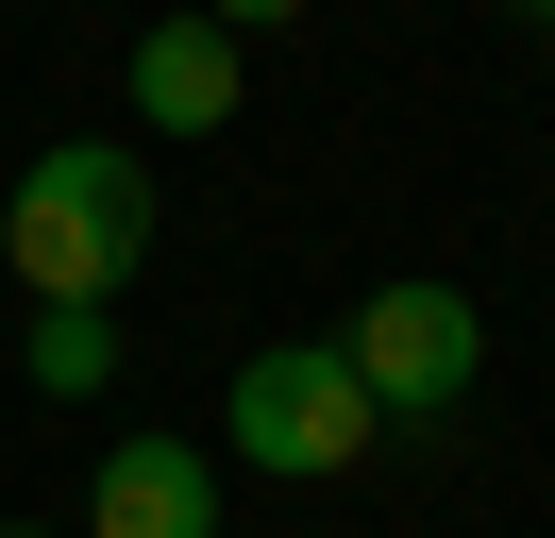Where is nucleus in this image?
Returning <instances> with one entry per match:
<instances>
[{
  "label": "nucleus",
  "mask_w": 555,
  "mask_h": 538,
  "mask_svg": "<svg viewBox=\"0 0 555 538\" xmlns=\"http://www.w3.org/2000/svg\"><path fill=\"white\" fill-rule=\"evenodd\" d=\"M135 253H152V152L135 134H51L0 202V269L35 303H118Z\"/></svg>",
  "instance_id": "nucleus-1"
},
{
  "label": "nucleus",
  "mask_w": 555,
  "mask_h": 538,
  "mask_svg": "<svg viewBox=\"0 0 555 538\" xmlns=\"http://www.w3.org/2000/svg\"><path fill=\"white\" fill-rule=\"evenodd\" d=\"M337 370L371 387V421H454V404L488 387V303L438 286V269H404V286H371L337 320Z\"/></svg>",
  "instance_id": "nucleus-2"
},
{
  "label": "nucleus",
  "mask_w": 555,
  "mask_h": 538,
  "mask_svg": "<svg viewBox=\"0 0 555 538\" xmlns=\"http://www.w3.org/2000/svg\"><path fill=\"white\" fill-rule=\"evenodd\" d=\"M371 387L337 370V336H270V354L236 370V471H270V488H337L353 454H371Z\"/></svg>",
  "instance_id": "nucleus-3"
},
{
  "label": "nucleus",
  "mask_w": 555,
  "mask_h": 538,
  "mask_svg": "<svg viewBox=\"0 0 555 538\" xmlns=\"http://www.w3.org/2000/svg\"><path fill=\"white\" fill-rule=\"evenodd\" d=\"M236 85H253V34H219L203 0L135 34V134H236Z\"/></svg>",
  "instance_id": "nucleus-4"
},
{
  "label": "nucleus",
  "mask_w": 555,
  "mask_h": 538,
  "mask_svg": "<svg viewBox=\"0 0 555 538\" xmlns=\"http://www.w3.org/2000/svg\"><path fill=\"white\" fill-rule=\"evenodd\" d=\"M85 538H219V454L203 437H102Z\"/></svg>",
  "instance_id": "nucleus-5"
},
{
  "label": "nucleus",
  "mask_w": 555,
  "mask_h": 538,
  "mask_svg": "<svg viewBox=\"0 0 555 538\" xmlns=\"http://www.w3.org/2000/svg\"><path fill=\"white\" fill-rule=\"evenodd\" d=\"M17 370H35L51 404H102V387H118V303H35Z\"/></svg>",
  "instance_id": "nucleus-6"
},
{
  "label": "nucleus",
  "mask_w": 555,
  "mask_h": 538,
  "mask_svg": "<svg viewBox=\"0 0 555 538\" xmlns=\"http://www.w3.org/2000/svg\"><path fill=\"white\" fill-rule=\"evenodd\" d=\"M203 17H219V34H270V17H304V0H203Z\"/></svg>",
  "instance_id": "nucleus-7"
},
{
  "label": "nucleus",
  "mask_w": 555,
  "mask_h": 538,
  "mask_svg": "<svg viewBox=\"0 0 555 538\" xmlns=\"http://www.w3.org/2000/svg\"><path fill=\"white\" fill-rule=\"evenodd\" d=\"M505 17H555V0H505Z\"/></svg>",
  "instance_id": "nucleus-8"
},
{
  "label": "nucleus",
  "mask_w": 555,
  "mask_h": 538,
  "mask_svg": "<svg viewBox=\"0 0 555 538\" xmlns=\"http://www.w3.org/2000/svg\"><path fill=\"white\" fill-rule=\"evenodd\" d=\"M0 538H51V522H0Z\"/></svg>",
  "instance_id": "nucleus-9"
}]
</instances>
